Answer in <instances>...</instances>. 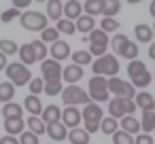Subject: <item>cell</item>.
<instances>
[{
    "label": "cell",
    "instance_id": "cell-4",
    "mask_svg": "<svg viewBox=\"0 0 155 144\" xmlns=\"http://www.w3.org/2000/svg\"><path fill=\"white\" fill-rule=\"evenodd\" d=\"M19 21H21V28L30 30V32H41L43 28H47V15L38 13V11H26L24 15H19Z\"/></svg>",
    "mask_w": 155,
    "mask_h": 144
},
{
    "label": "cell",
    "instance_id": "cell-51",
    "mask_svg": "<svg viewBox=\"0 0 155 144\" xmlns=\"http://www.w3.org/2000/svg\"><path fill=\"white\" fill-rule=\"evenodd\" d=\"M134 144H153V136H149V133H140V136L134 138Z\"/></svg>",
    "mask_w": 155,
    "mask_h": 144
},
{
    "label": "cell",
    "instance_id": "cell-2",
    "mask_svg": "<svg viewBox=\"0 0 155 144\" xmlns=\"http://www.w3.org/2000/svg\"><path fill=\"white\" fill-rule=\"evenodd\" d=\"M7 76L11 78V83L15 87H21V85H28L32 74H30V68H26L21 62H13V64H7Z\"/></svg>",
    "mask_w": 155,
    "mask_h": 144
},
{
    "label": "cell",
    "instance_id": "cell-3",
    "mask_svg": "<svg viewBox=\"0 0 155 144\" xmlns=\"http://www.w3.org/2000/svg\"><path fill=\"white\" fill-rule=\"evenodd\" d=\"M106 89L108 93H115V98H125V100H132L136 95V87L127 81H121L117 76H110L106 81Z\"/></svg>",
    "mask_w": 155,
    "mask_h": 144
},
{
    "label": "cell",
    "instance_id": "cell-54",
    "mask_svg": "<svg viewBox=\"0 0 155 144\" xmlns=\"http://www.w3.org/2000/svg\"><path fill=\"white\" fill-rule=\"evenodd\" d=\"M136 110V104H134V100H125V112L127 114H132Z\"/></svg>",
    "mask_w": 155,
    "mask_h": 144
},
{
    "label": "cell",
    "instance_id": "cell-32",
    "mask_svg": "<svg viewBox=\"0 0 155 144\" xmlns=\"http://www.w3.org/2000/svg\"><path fill=\"white\" fill-rule=\"evenodd\" d=\"M149 83H151V72L149 70H142L140 74L132 76V85L136 89H144V87H149Z\"/></svg>",
    "mask_w": 155,
    "mask_h": 144
},
{
    "label": "cell",
    "instance_id": "cell-49",
    "mask_svg": "<svg viewBox=\"0 0 155 144\" xmlns=\"http://www.w3.org/2000/svg\"><path fill=\"white\" fill-rule=\"evenodd\" d=\"M104 53H106V47H104V45H89V55L100 57V55H104Z\"/></svg>",
    "mask_w": 155,
    "mask_h": 144
},
{
    "label": "cell",
    "instance_id": "cell-48",
    "mask_svg": "<svg viewBox=\"0 0 155 144\" xmlns=\"http://www.w3.org/2000/svg\"><path fill=\"white\" fill-rule=\"evenodd\" d=\"M30 91H32V95H38V93H43V78H30Z\"/></svg>",
    "mask_w": 155,
    "mask_h": 144
},
{
    "label": "cell",
    "instance_id": "cell-50",
    "mask_svg": "<svg viewBox=\"0 0 155 144\" xmlns=\"http://www.w3.org/2000/svg\"><path fill=\"white\" fill-rule=\"evenodd\" d=\"M83 123H85V131H87V133L100 131V121H83Z\"/></svg>",
    "mask_w": 155,
    "mask_h": 144
},
{
    "label": "cell",
    "instance_id": "cell-6",
    "mask_svg": "<svg viewBox=\"0 0 155 144\" xmlns=\"http://www.w3.org/2000/svg\"><path fill=\"white\" fill-rule=\"evenodd\" d=\"M60 121L64 123V127H79V123H81V110L77 108V106H66L64 110H62V117H60Z\"/></svg>",
    "mask_w": 155,
    "mask_h": 144
},
{
    "label": "cell",
    "instance_id": "cell-27",
    "mask_svg": "<svg viewBox=\"0 0 155 144\" xmlns=\"http://www.w3.org/2000/svg\"><path fill=\"white\" fill-rule=\"evenodd\" d=\"M21 106L17 102H7L5 108H0V114H5V119H13V117H21Z\"/></svg>",
    "mask_w": 155,
    "mask_h": 144
},
{
    "label": "cell",
    "instance_id": "cell-55",
    "mask_svg": "<svg viewBox=\"0 0 155 144\" xmlns=\"http://www.w3.org/2000/svg\"><path fill=\"white\" fill-rule=\"evenodd\" d=\"M5 68H7V55L0 51V70H5Z\"/></svg>",
    "mask_w": 155,
    "mask_h": 144
},
{
    "label": "cell",
    "instance_id": "cell-26",
    "mask_svg": "<svg viewBox=\"0 0 155 144\" xmlns=\"http://www.w3.org/2000/svg\"><path fill=\"white\" fill-rule=\"evenodd\" d=\"M62 78H51V81H43V91L47 95H58L62 93Z\"/></svg>",
    "mask_w": 155,
    "mask_h": 144
},
{
    "label": "cell",
    "instance_id": "cell-12",
    "mask_svg": "<svg viewBox=\"0 0 155 144\" xmlns=\"http://www.w3.org/2000/svg\"><path fill=\"white\" fill-rule=\"evenodd\" d=\"M125 112V98H113L108 100V117L113 119H121Z\"/></svg>",
    "mask_w": 155,
    "mask_h": 144
},
{
    "label": "cell",
    "instance_id": "cell-28",
    "mask_svg": "<svg viewBox=\"0 0 155 144\" xmlns=\"http://www.w3.org/2000/svg\"><path fill=\"white\" fill-rule=\"evenodd\" d=\"M85 15L94 17V15H102V0H85V5H81Z\"/></svg>",
    "mask_w": 155,
    "mask_h": 144
},
{
    "label": "cell",
    "instance_id": "cell-18",
    "mask_svg": "<svg viewBox=\"0 0 155 144\" xmlns=\"http://www.w3.org/2000/svg\"><path fill=\"white\" fill-rule=\"evenodd\" d=\"M62 0H47V19H53V21H58V19H62L64 15H62Z\"/></svg>",
    "mask_w": 155,
    "mask_h": 144
},
{
    "label": "cell",
    "instance_id": "cell-35",
    "mask_svg": "<svg viewBox=\"0 0 155 144\" xmlns=\"http://www.w3.org/2000/svg\"><path fill=\"white\" fill-rule=\"evenodd\" d=\"M30 47H32V51H34V55H36V62H38V59H45V57L49 55V49H47V45H45L43 40H32Z\"/></svg>",
    "mask_w": 155,
    "mask_h": 144
},
{
    "label": "cell",
    "instance_id": "cell-29",
    "mask_svg": "<svg viewBox=\"0 0 155 144\" xmlns=\"http://www.w3.org/2000/svg\"><path fill=\"white\" fill-rule=\"evenodd\" d=\"M15 98V85L9 81V83H0V102H11Z\"/></svg>",
    "mask_w": 155,
    "mask_h": 144
},
{
    "label": "cell",
    "instance_id": "cell-19",
    "mask_svg": "<svg viewBox=\"0 0 155 144\" xmlns=\"http://www.w3.org/2000/svg\"><path fill=\"white\" fill-rule=\"evenodd\" d=\"M119 129V119H113V117H102L100 119V131L104 133V136H113L115 131Z\"/></svg>",
    "mask_w": 155,
    "mask_h": 144
},
{
    "label": "cell",
    "instance_id": "cell-53",
    "mask_svg": "<svg viewBox=\"0 0 155 144\" xmlns=\"http://www.w3.org/2000/svg\"><path fill=\"white\" fill-rule=\"evenodd\" d=\"M30 2H32V0H13L15 9H26V7H30Z\"/></svg>",
    "mask_w": 155,
    "mask_h": 144
},
{
    "label": "cell",
    "instance_id": "cell-43",
    "mask_svg": "<svg viewBox=\"0 0 155 144\" xmlns=\"http://www.w3.org/2000/svg\"><path fill=\"white\" fill-rule=\"evenodd\" d=\"M102 89H106V76H94L91 81H89V91H102Z\"/></svg>",
    "mask_w": 155,
    "mask_h": 144
},
{
    "label": "cell",
    "instance_id": "cell-8",
    "mask_svg": "<svg viewBox=\"0 0 155 144\" xmlns=\"http://www.w3.org/2000/svg\"><path fill=\"white\" fill-rule=\"evenodd\" d=\"M49 55H51V59H55V62H62V59H66L68 55H70V47H68V43H64V40H53L51 43V47H49Z\"/></svg>",
    "mask_w": 155,
    "mask_h": 144
},
{
    "label": "cell",
    "instance_id": "cell-56",
    "mask_svg": "<svg viewBox=\"0 0 155 144\" xmlns=\"http://www.w3.org/2000/svg\"><path fill=\"white\" fill-rule=\"evenodd\" d=\"M149 57L155 59V43H151V47H149Z\"/></svg>",
    "mask_w": 155,
    "mask_h": 144
},
{
    "label": "cell",
    "instance_id": "cell-10",
    "mask_svg": "<svg viewBox=\"0 0 155 144\" xmlns=\"http://www.w3.org/2000/svg\"><path fill=\"white\" fill-rule=\"evenodd\" d=\"M102 117H104L102 114V108L96 102H87L85 108L81 110V121H100Z\"/></svg>",
    "mask_w": 155,
    "mask_h": 144
},
{
    "label": "cell",
    "instance_id": "cell-33",
    "mask_svg": "<svg viewBox=\"0 0 155 144\" xmlns=\"http://www.w3.org/2000/svg\"><path fill=\"white\" fill-rule=\"evenodd\" d=\"M55 30H58L60 34H74V32H77V28H74V21L66 19V17L58 19V24H55Z\"/></svg>",
    "mask_w": 155,
    "mask_h": 144
},
{
    "label": "cell",
    "instance_id": "cell-25",
    "mask_svg": "<svg viewBox=\"0 0 155 144\" xmlns=\"http://www.w3.org/2000/svg\"><path fill=\"white\" fill-rule=\"evenodd\" d=\"M121 9L119 0H102V15L104 17H115Z\"/></svg>",
    "mask_w": 155,
    "mask_h": 144
},
{
    "label": "cell",
    "instance_id": "cell-20",
    "mask_svg": "<svg viewBox=\"0 0 155 144\" xmlns=\"http://www.w3.org/2000/svg\"><path fill=\"white\" fill-rule=\"evenodd\" d=\"M132 100H134L136 108H140V110H149V106L155 102V100H153V95H151L149 91H140V93H136Z\"/></svg>",
    "mask_w": 155,
    "mask_h": 144
},
{
    "label": "cell",
    "instance_id": "cell-11",
    "mask_svg": "<svg viewBox=\"0 0 155 144\" xmlns=\"http://www.w3.org/2000/svg\"><path fill=\"white\" fill-rule=\"evenodd\" d=\"M62 78H64L68 85H74L77 81H81V78H83V66L72 64V66L62 68Z\"/></svg>",
    "mask_w": 155,
    "mask_h": 144
},
{
    "label": "cell",
    "instance_id": "cell-39",
    "mask_svg": "<svg viewBox=\"0 0 155 144\" xmlns=\"http://www.w3.org/2000/svg\"><path fill=\"white\" fill-rule=\"evenodd\" d=\"M113 142L115 144H134V138H132V133H127L123 129H117L113 133Z\"/></svg>",
    "mask_w": 155,
    "mask_h": 144
},
{
    "label": "cell",
    "instance_id": "cell-41",
    "mask_svg": "<svg viewBox=\"0 0 155 144\" xmlns=\"http://www.w3.org/2000/svg\"><path fill=\"white\" fill-rule=\"evenodd\" d=\"M142 70H147V66H144L140 59H130V66H127V74H130V78L136 76V74H140Z\"/></svg>",
    "mask_w": 155,
    "mask_h": 144
},
{
    "label": "cell",
    "instance_id": "cell-47",
    "mask_svg": "<svg viewBox=\"0 0 155 144\" xmlns=\"http://www.w3.org/2000/svg\"><path fill=\"white\" fill-rule=\"evenodd\" d=\"M19 15H21V13H19V9H15V7H13V9H9V11H5L2 15H0V19H2L5 24H9V21H13V19H15V17H19Z\"/></svg>",
    "mask_w": 155,
    "mask_h": 144
},
{
    "label": "cell",
    "instance_id": "cell-13",
    "mask_svg": "<svg viewBox=\"0 0 155 144\" xmlns=\"http://www.w3.org/2000/svg\"><path fill=\"white\" fill-rule=\"evenodd\" d=\"M62 15H64L66 19L74 21L79 15H83V7H81V2H77V0H68V2L62 7Z\"/></svg>",
    "mask_w": 155,
    "mask_h": 144
},
{
    "label": "cell",
    "instance_id": "cell-36",
    "mask_svg": "<svg viewBox=\"0 0 155 144\" xmlns=\"http://www.w3.org/2000/svg\"><path fill=\"white\" fill-rule=\"evenodd\" d=\"M91 57H94V55H89V51H74V53H72V64H77V66H87V64H91Z\"/></svg>",
    "mask_w": 155,
    "mask_h": 144
},
{
    "label": "cell",
    "instance_id": "cell-42",
    "mask_svg": "<svg viewBox=\"0 0 155 144\" xmlns=\"http://www.w3.org/2000/svg\"><path fill=\"white\" fill-rule=\"evenodd\" d=\"M17 43H13V40H5V38H0V51H2L5 55H13V53H17Z\"/></svg>",
    "mask_w": 155,
    "mask_h": 144
},
{
    "label": "cell",
    "instance_id": "cell-5",
    "mask_svg": "<svg viewBox=\"0 0 155 144\" xmlns=\"http://www.w3.org/2000/svg\"><path fill=\"white\" fill-rule=\"evenodd\" d=\"M62 100L66 106H79V104H87L89 102V95L85 89L77 87V85H68L62 89Z\"/></svg>",
    "mask_w": 155,
    "mask_h": 144
},
{
    "label": "cell",
    "instance_id": "cell-44",
    "mask_svg": "<svg viewBox=\"0 0 155 144\" xmlns=\"http://www.w3.org/2000/svg\"><path fill=\"white\" fill-rule=\"evenodd\" d=\"M121 57H125V59H136V57H138V45L130 40V43H127V47L123 49Z\"/></svg>",
    "mask_w": 155,
    "mask_h": 144
},
{
    "label": "cell",
    "instance_id": "cell-46",
    "mask_svg": "<svg viewBox=\"0 0 155 144\" xmlns=\"http://www.w3.org/2000/svg\"><path fill=\"white\" fill-rule=\"evenodd\" d=\"M19 136V144H38V136H34L32 131H21Z\"/></svg>",
    "mask_w": 155,
    "mask_h": 144
},
{
    "label": "cell",
    "instance_id": "cell-23",
    "mask_svg": "<svg viewBox=\"0 0 155 144\" xmlns=\"http://www.w3.org/2000/svg\"><path fill=\"white\" fill-rule=\"evenodd\" d=\"M17 53H19V57H21V64H24V66H32V64L36 62V55H34V51H32L30 43H28V45H21V47L17 49Z\"/></svg>",
    "mask_w": 155,
    "mask_h": 144
},
{
    "label": "cell",
    "instance_id": "cell-34",
    "mask_svg": "<svg viewBox=\"0 0 155 144\" xmlns=\"http://www.w3.org/2000/svg\"><path fill=\"white\" fill-rule=\"evenodd\" d=\"M140 127L144 133H151L155 129V117L149 112V110H142V119H140Z\"/></svg>",
    "mask_w": 155,
    "mask_h": 144
},
{
    "label": "cell",
    "instance_id": "cell-14",
    "mask_svg": "<svg viewBox=\"0 0 155 144\" xmlns=\"http://www.w3.org/2000/svg\"><path fill=\"white\" fill-rule=\"evenodd\" d=\"M66 138L70 140V144H87L89 138H91V133H87V131L81 129V127H72V129L66 133Z\"/></svg>",
    "mask_w": 155,
    "mask_h": 144
},
{
    "label": "cell",
    "instance_id": "cell-37",
    "mask_svg": "<svg viewBox=\"0 0 155 144\" xmlns=\"http://www.w3.org/2000/svg\"><path fill=\"white\" fill-rule=\"evenodd\" d=\"M100 30H102V32H106V34L117 32V30H119V21H117L115 17H104V19H102V24H100Z\"/></svg>",
    "mask_w": 155,
    "mask_h": 144
},
{
    "label": "cell",
    "instance_id": "cell-1",
    "mask_svg": "<svg viewBox=\"0 0 155 144\" xmlns=\"http://www.w3.org/2000/svg\"><path fill=\"white\" fill-rule=\"evenodd\" d=\"M91 70H94V74H98V76H117V72H119V62H117V57L115 55H100L94 64H91Z\"/></svg>",
    "mask_w": 155,
    "mask_h": 144
},
{
    "label": "cell",
    "instance_id": "cell-17",
    "mask_svg": "<svg viewBox=\"0 0 155 144\" xmlns=\"http://www.w3.org/2000/svg\"><path fill=\"white\" fill-rule=\"evenodd\" d=\"M121 129L134 136V133H138V131H140V121H138V119H134L132 114H123V117H121Z\"/></svg>",
    "mask_w": 155,
    "mask_h": 144
},
{
    "label": "cell",
    "instance_id": "cell-9",
    "mask_svg": "<svg viewBox=\"0 0 155 144\" xmlns=\"http://www.w3.org/2000/svg\"><path fill=\"white\" fill-rule=\"evenodd\" d=\"M45 133H47L51 140L60 142V140H64V138H66V133H68V127H64V123H62V121H53V123H47V127H45Z\"/></svg>",
    "mask_w": 155,
    "mask_h": 144
},
{
    "label": "cell",
    "instance_id": "cell-59",
    "mask_svg": "<svg viewBox=\"0 0 155 144\" xmlns=\"http://www.w3.org/2000/svg\"><path fill=\"white\" fill-rule=\"evenodd\" d=\"M125 2H130V5H138V2H142V0H125Z\"/></svg>",
    "mask_w": 155,
    "mask_h": 144
},
{
    "label": "cell",
    "instance_id": "cell-60",
    "mask_svg": "<svg viewBox=\"0 0 155 144\" xmlns=\"http://www.w3.org/2000/svg\"><path fill=\"white\" fill-rule=\"evenodd\" d=\"M32 2H34V0H32ZM36 2H47V0H36Z\"/></svg>",
    "mask_w": 155,
    "mask_h": 144
},
{
    "label": "cell",
    "instance_id": "cell-24",
    "mask_svg": "<svg viewBox=\"0 0 155 144\" xmlns=\"http://www.w3.org/2000/svg\"><path fill=\"white\" fill-rule=\"evenodd\" d=\"M60 117H62V110L55 106V104H51V106H47V108H43V112H41V119L45 121V123H53V121H60Z\"/></svg>",
    "mask_w": 155,
    "mask_h": 144
},
{
    "label": "cell",
    "instance_id": "cell-52",
    "mask_svg": "<svg viewBox=\"0 0 155 144\" xmlns=\"http://www.w3.org/2000/svg\"><path fill=\"white\" fill-rule=\"evenodd\" d=\"M0 144H19V140L15 136H2L0 138Z\"/></svg>",
    "mask_w": 155,
    "mask_h": 144
},
{
    "label": "cell",
    "instance_id": "cell-57",
    "mask_svg": "<svg viewBox=\"0 0 155 144\" xmlns=\"http://www.w3.org/2000/svg\"><path fill=\"white\" fill-rule=\"evenodd\" d=\"M149 13H151V17H155V0H151V7H149Z\"/></svg>",
    "mask_w": 155,
    "mask_h": 144
},
{
    "label": "cell",
    "instance_id": "cell-61",
    "mask_svg": "<svg viewBox=\"0 0 155 144\" xmlns=\"http://www.w3.org/2000/svg\"><path fill=\"white\" fill-rule=\"evenodd\" d=\"M151 30H153V34H155V24H153V28H151Z\"/></svg>",
    "mask_w": 155,
    "mask_h": 144
},
{
    "label": "cell",
    "instance_id": "cell-38",
    "mask_svg": "<svg viewBox=\"0 0 155 144\" xmlns=\"http://www.w3.org/2000/svg\"><path fill=\"white\" fill-rule=\"evenodd\" d=\"M127 43H130V38H127L125 34H117V36H115V40H113V51H115L117 55H121V53H123V49L127 47Z\"/></svg>",
    "mask_w": 155,
    "mask_h": 144
},
{
    "label": "cell",
    "instance_id": "cell-31",
    "mask_svg": "<svg viewBox=\"0 0 155 144\" xmlns=\"http://www.w3.org/2000/svg\"><path fill=\"white\" fill-rule=\"evenodd\" d=\"M89 45H104V47H108V34L94 28L89 32Z\"/></svg>",
    "mask_w": 155,
    "mask_h": 144
},
{
    "label": "cell",
    "instance_id": "cell-45",
    "mask_svg": "<svg viewBox=\"0 0 155 144\" xmlns=\"http://www.w3.org/2000/svg\"><path fill=\"white\" fill-rule=\"evenodd\" d=\"M87 95H89L94 102H108V98H110L108 89H102V91H89Z\"/></svg>",
    "mask_w": 155,
    "mask_h": 144
},
{
    "label": "cell",
    "instance_id": "cell-7",
    "mask_svg": "<svg viewBox=\"0 0 155 144\" xmlns=\"http://www.w3.org/2000/svg\"><path fill=\"white\" fill-rule=\"evenodd\" d=\"M43 81H51V78H62V66L55 59H43Z\"/></svg>",
    "mask_w": 155,
    "mask_h": 144
},
{
    "label": "cell",
    "instance_id": "cell-30",
    "mask_svg": "<svg viewBox=\"0 0 155 144\" xmlns=\"http://www.w3.org/2000/svg\"><path fill=\"white\" fill-rule=\"evenodd\" d=\"M28 125H30V131H32L34 136H43V133H45V127H47V123H45L41 117H34V114L28 119Z\"/></svg>",
    "mask_w": 155,
    "mask_h": 144
},
{
    "label": "cell",
    "instance_id": "cell-15",
    "mask_svg": "<svg viewBox=\"0 0 155 144\" xmlns=\"http://www.w3.org/2000/svg\"><path fill=\"white\" fill-rule=\"evenodd\" d=\"M24 108L30 112V114H34V117H38L41 112H43V102L38 100V95H28L26 100H24Z\"/></svg>",
    "mask_w": 155,
    "mask_h": 144
},
{
    "label": "cell",
    "instance_id": "cell-22",
    "mask_svg": "<svg viewBox=\"0 0 155 144\" xmlns=\"http://www.w3.org/2000/svg\"><path fill=\"white\" fill-rule=\"evenodd\" d=\"M134 34H136V40L138 43H151L153 40V30L149 26H144V24H138L134 28Z\"/></svg>",
    "mask_w": 155,
    "mask_h": 144
},
{
    "label": "cell",
    "instance_id": "cell-16",
    "mask_svg": "<svg viewBox=\"0 0 155 144\" xmlns=\"http://www.w3.org/2000/svg\"><path fill=\"white\" fill-rule=\"evenodd\" d=\"M5 129L9 136H19L24 131V119L21 117H13V119H5Z\"/></svg>",
    "mask_w": 155,
    "mask_h": 144
},
{
    "label": "cell",
    "instance_id": "cell-21",
    "mask_svg": "<svg viewBox=\"0 0 155 144\" xmlns=\"http://www.w3.org/2000/svg\"><path fill=\"white\" fill-rule=\"evenodd\" d=\"M94 26H96V21H94V17H89V15H79V17H77V24H74V28H77L79 32H85V34H89V32L94 30Z\"/></svg>",
    "mask_w": 155,
    "mask_h": 144
},
{
    "label": "cell",
    "instance_id": "cell-40",
    "mask_svg": "<svg viewBox=\"0 0 155 144\" xmlns=\"http://www.w3.org/2000/svg\"><path fill=\"white\" fill-rule=\"evenodd\" d=\"M41 32H43V34H41V40H43V43H53V40L60 38V32H58L55 28H49V26H47V28H43Z\"/></svg>",
    "mask_w": 155,
    "mask_h": 144
},
{
    "label": "cell",
    "instance_id": "cell-58",
    "mask_svg": "<svg viewBox=\"0 0 155 144\" xmlns=\"http://www.w3.org/2000/svg\"><path fill=\"white\" fill-rule=\"evenodd\" d=\"M149 112H151V114H153V117H155V102H153V104H151V106H149Z\"/></svg>",
    "mask_w": 155,
    "mask_h": 144
}]
</instances>
